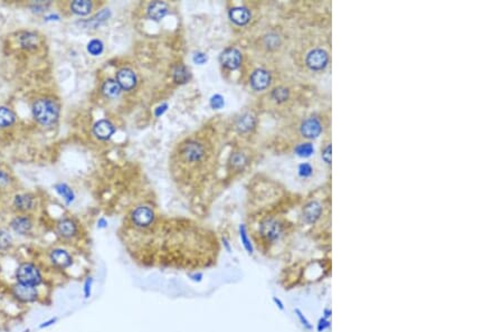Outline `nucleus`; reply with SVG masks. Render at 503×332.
Returning a JSON list of instances; mask_svg holds the SVG:
<instances>
[{
	"mask_svg": "<svg viewBox=\"0 0 503 332\" xmlns=\"http://www.w3.org/2000/svg\"><path fill=\"white\" fill-rule=\"evenodd\" d=\"M32 113L34 119L43 127H52L57 122L59 118V105L57 102L48 99V97H40L34 101L32 105Z\"/></svg>",
	"mask_w": 503,
	"mask_h": 332,
	"instance_id": "nucleus-1",
	"label": "nucleus"
},
{
	"mask_svg": "<svg viewBox=\"0 0 503 332\" xmlns=\"http://www.w3.org/2000/svg\"><path fill=\"white\" fill-rule=\"evenodd\" d=\"M16 278L18 283L26 285L37 286L43 281V277L38 267L32 263H24L18 266L16 271Z\"/></svg>",
	"mask_w": 503,
	"mask_h": 332,
	"instance_id": "nucleus-2",
	"label": "nucleus"
},
{
	"mask_svg": "<svg viewBox=\"0 0 503 332\" xmlns=\"http://www.w3.org/2000/svg\"><path fill=\"white\" fill-rule=\"evenodd\" d=\"M330 55L324 48H313L307 53L305 57V65L313 72H322L329 66Z\"/></svg>",
	"mask_w": 503,
	"mask_h": 332,
	"instance_id": "nucleus-3",
	"label": "nucleus"
},
{
	"mask_svg": "<svg viewBox=\"0 0 503 332\" xmlns=\"http://www.w3.org/2000/svg\"><path fill=\"white\" fill-rule=\"evenodd\" d=\"M260 234L268 243H274L282 236L283 226L275 218H265L260 224Z\"/></svg>",
	"mask_w": 503,
	"mask_h": 332,
	"instance_id": "nucleus-4",
	"label": "nucleus"
},
{
	"mask_svg": "<svg viewBox=\"0 0 503 332\" xmlns=\"http://www.w3.org/2000/svg\"><path fill=\"white\" fill-rule=\"evenodd\" d=\"M322 131H323V126H322L320 119L317 116H310V118L305 119L300 127V132H301L302 137L309 139V140H313V139L320 137Z\"/></svg>",
	"mask_w": 503,
	"mask_h": 332,
	"instance_id": "nucleus-5",
	"label": "nucleus"
},
{
	"mask_svg": "<svg viewBox=\"0 0 503 332\" xmlns=\"http://www.w3.org/2000/svg\"><path fill=\"white\" fill-rule=\"evenodd\" d=\"M131 220L137 227L145 228L149 227L155 221V213L148 206H140L132 211Z\"/></svg>",
	"mask_w": 503,
	"mask_h": 332,
	"instance_id": "nucleus-6",
	"label": "nucleus"
},
{
	"mask_svg": "<svg viewBox=\"0 0 503 332\" xmlns=\"http://www.w3.org/2000/svg\"><path fill=\"white\" fill-rule=\"evenodd\" d=\"M250 82H251V86L253 88V90L261 92V91L266 90L269 85H271V82H272L271 73H269L268 70H264V69L255 70L251 75Z\"/></svg>",
	"mask_w": 503,
	"mask_h": 332,
	"instance_id": "nucleus-7",
	"label": "nucleus"
},
{
	"mask_svg": "<svg viewBox=\"0 0 503 332\" xmlns=\"http://www.w3.org/2000/svg\"><path fill=\"white\" fill-rule=\"evenodd\" d=\"M322 211H323V207H322L321 203L317 201H311L304 206L302 216L303 221L309 225H313L320 220Z\"/></svg>",
	"mask_w": 503,
	"mask_h": 332,
	"instance_id": "nucleus-8",
	"label": "nucleus"
},
{
	"mask_svg": "<svg viewBox=\"0 0 503 332\" xmlns=\"http://www.w3.org/2000/svg\"><path fill=\"white\" fill-rule=\"evenodd\" d=\"M13 293L17 300L21 302H34L38 297V291L36 286L26 285L18 283L13 288Z\"/></svg>",
	"mask_w": 503,
	"mask_h": 332,
	"instance_id": "nucleus-9",
	"label": "nucleus"
},
{
	"mask_svg": "<svg viewBox=\"0 0 503 332\" xmlns=\"http://www.w3.org/2000/svg\"><path fill=\"white\" fill-rule=\"evenodd\" d=\"M204 148L200 143L195 142V141H189L183 146L181 150V154L183 159L188 162H197L199 161L202 157H204Z\"/></svg>",
	"mask_w": 503,
	"mask_h": 332,
	"instance_id": "nucleus-10",
	"label": "nucleus"
},
{
	"mask_svg": "<svg viewBox=\"0 0 503 332\" xmlns=\"http://www.w3.org/2000/svg\"><path fill=\"white\" fill-rule=\"evenodd\" d=\"M221 64L228 70H237L242 64V54L236 48H227L221 54Z\"/></svg>",
	"mask_w": 503,
	"mask_h": 332,
	"instance_id": "nucleus-11",
	"label": "nucleus"
},
{
	"mask_svg": "<svg viewBox=\"0 0 503 332\" xmlns=\"http://www.w3.org/2000/svg\"><path fill=\"white\" fill-rule=\"evenodd\" d=\"M51 261L58 269H67L73 264V258L66 250L63 248H55L51 252Z\"/></svg>",
	"mask_w": 503,
	"mask_h": 332,
	"instance_id": "nucleus-12",
	"label": "nucleus"
},
{
	"mask_svg": "<svg viewBox=\"0 0 503 332\" xmlns=\"http://www.w3.org/2000/svg\"><path fill=\"white\" fill-rule=\"evenodd\" d=\"M116 82L119 83L120 88L125 91H130L134 89L137 85V76L134 72L130 69H122L116 73Z\"/></svg>",
	"mask_w": 503,
	"mask_h": 332,
	"instance_id": "nucleus-13",
	"label": "nucleus"
},
{
	"mask_svg": "<svg viewBox=\"0 0 503 332\" xmlns=\"http://www.w3.org/2000/svg\"><path fill=\"white\" fill-rule=\"evenodd\" d=\"M115 128L108 120H100L93 127V133L100 140H108L114 134Z\"/></svg>",
	"mask_w": 503,
	"mask_h": 332,
	"instance_id": "nucleus-14",
	"label": "nucleus"
},
{
	"mask_svg": "<svg viewBox=\"0 0 503 332\" xmlns=\"http://www.w3.org/2000/svg\"><path fill=\"white\" fill-rule=\"evenodd\" d=\"M10 227L16 234L27 235L33 229V221L28 216H17L10 221Z\"/></svg>",
	"mask_w": 503,
	"mask_h": 332,
	"instance_id": "nucleus-15",
	"label": "nucleus"
},
{
	"mask_svg": "<svg viewBox=\"0 0 503 332\" xmlns=\"http://www.w3.org/2000/svg\"><path fill=\"white\" fill-rule=\"evenodd\" d=\"M35 206V198L31 194H18L14 198V207L19 211H29Z\"/></svg>",
	"mask_w": 503,
	"mask_h": 332,
	"instance_id": "nucleus-16",
	"label": "nucleus"
},
{
	"mask_svg": "<svg viewBox=\"0 0 503 332\" xmlns=\"http://www.w3.org/2000/svg\"><path fill=\"white\" fill-rule=\"evenodd\" d=\"M251 17V11L245 8V7H235V8H232L230 11L231 20L238 26L249 24Z\"/></svg>",
	"mask_w": 503,
	"mask_h": 332,
	"instance_id": "nucleus-17",
	"label": "nucleus"
},
{
	"mask_svg": "<svg viewBox=\"0 0 503 332\" xmlns=\"http://www.w3.org/2000/svg\"><path fill=\"white\" fill-rule=\"evenodd\" d=\"M57 233L64 239H72L77 234V226L72 220L64 218L57 222Z\"/></svg>",
	"mask_w": 503,
	"mask_h": 332,
	"instance_id": "nucleus-18",
	"label": "nucleus"
},
{
	"mask_svg": "<svg viewBox=\"0 0 503 332\" xmlns=\"http://www.w3.org/2000/svg\"><path fill=\"white\" fill-rule=\"evenodd\" d=\"M168 6L162 1H155L148 7V15L153 20H160L168 14Z\"/></svg>",
	"mask_w": 503,
	"mask_h": 332,
	"instance_id": "nucleus-19",
	"label": "nucleus"
},
{
	"mask_svg": "<svg viewBox=\"0 0 503 332\" xmlns=\"http://www.w3.org/2000/svg\"><path fill=\"white\" fill-rule=\"evenodd\" d=\"M236 127H237V130L239 132L246 133V132L255 129V127H256V118L252 113H245V114H243L238 119Z\"/></svg>",
	"mask_w": 503,
	"mask_h": 332,
	"instance_id": "nucleus-20",
	"label": "nucleus"
},
{
	"mask_svg": "<svg viewBox=\"0 0 503 332\" xmlns=\"http://www.w3.org/2000/svg\"><path fill=\"white\" fill-rule=\"evenodd\" d=\"M93 9V3L89 0H75L71 3V10L77 16H86Z\"/></svg>",
	"mask_w": 503,
	"mask_h": 332,
	"instance_id": "nucleus-21",
	"label": "nucleus"
},
{
	"mask_svg": "<svg viewBox=\"0 0 503 332\" xmlns=\"http://www.w3.org/2000/svg\"><path fill=\"white\" fill-rule=\"evenodd\" d=\"M19 44L25 50H35L39 45V38L35 33L25 32L19 37Z\"/></svg>",
	"mask_w": 503,
	"mask_h": 332,
	"instance_id": "nucleus-22",
	"label": "nucleus"
},
{
	"mask_svg": "<svg viewBox=\"0 0 503 332\" xmlns=\"http://www.w3.org/2000/svg\"><path fill=\"white\" fill-rule=\"evenodd\" d=\"M122 89L120 88L119 83L115 80H112V78H108V80L105 81L102 85V93L107 97H110V99H113L120 95Z\"/></svg>",
	"mask_w": 503,
	"mask_h": 332,
	"instance_id": "nucleus-23",
	"label": "nucleus"
},
{
	"mask_svg": "<svg viewBox=\"0 0 503 332\" xmlns=\"http://www.w3.org/2000/svg\"><path fill=\"white\" fill-rule=\"evenodd\" d=\"M16 122V114L11 109L0 107V128H9Z\"/></svg>",
	"mask_w": 503,
	"mask_h": 332,
	"instance_id": "nucleus-24",
	"label": "nucleus"
},
{
	"mask_svg": "<svg viewBox=\"0 0 503 332\" xmlns=\"http://www.w3.org/2000/svg\"><path fill=\"white\" fill-rule=\"evenodd\" d=\"M54 189L59 196H61V197L63 198V201L65 202L67 205H70V203H73L75 195H74V191L72 190V188H71L69 184H63V183L56 184L54 186Z\"/></svg>",
	"mask_w": 503,
	"mask_h": 332,
	"instance_id": "nucleus-25",
	"label": "nucleus"
},
{
	"mask_svg": "<svg viewBox=\"0 0 503 332\" xmlns=\"http://www.w3.org/2000/svg\"><path fill=\"white\" fill-rule=\"evenodd\" d=\"M272 100L276 103H284L288 99H290V90L285 86H277V88L274 89L271 93Z\"/></svg>",
	"mask_w": 503,
	"mask_h": 332,
	"instance_id": "nucleus-26",
	"label": "nucleus"
},
{
	"mask_svg": "<svg viewBox=\"0 0 503 332\" xmlns=\"http://www.w3.org/2000/svg\"><path fill=\"white\" fill-rule=\"evenodd\" d=\"M190 72L185 65H178L174 71V80L178 84H185L189 81Z\"/></svg>",
	"mask_w": 503,
	"mask_h": 332,
	"instance_id": "nucleus-27",
	"label": "nucleus"
},
{
	"mask_svg": "<svg viewBox=\"0 0 503 332\" xmlns=\"http://www.w3.org/2000/svg\"><path fill=\"white\" fill-rule=\"evenodd\" d=\"M238 231H239V237H241V241H242L244 248H245V251L247 252V254L253 255L254 247H253V244H252V241L249 237V233H247L246 226L242 224L241 226H239Z\"/></svg>",
	"mask_w": 503,
	"mask_h": 332,
	"instance_id": "nucleus-28",
	"label": "nucleus"
},
{
	"mask_svg": "<svg viewBox=\"0 0 503 332\" xmlns=\"http://www.w3.org/2000/svg\"><path fill=\"white\" fill-rule=\"evenodd\" d=\"M264 46L269 51L277 50L281 46V37L276 33H269L264 36Z\"/></svg>",
	"mask_w": 503,
	"mask_h": 332,
	"instance_id": "nucleus-29",
	"label": "nucleus"
},
{
	"mask_svg": "<svg viewBox=\"0 0 503 332\" xmlns=\"http://www.w3.org/2000/svg\"><path fill=\"white\" fill-rule=\"evenodd\" d=\"M295 153L298 154L299 157L301 158H309L313 154L314 152V148L312 146V143L310 142H305V143H300L299 146H296L295 148Z\"/></svg>",
	"mask_w": 503,
	"mask_h": 332,
	"instance_id": "nucleus-30",
	"label": "nucleus"
},
{
	"mask_svg": "<svg viewBox=\"0 0 503 332\" xmlns=\"http://www.w3.org/2000/svg\"><path fill=\"white\" fill-rule=\"evenodd\" d=\"M11 245H13V237L5 229H0V252L7 251Z\"/></svg>",
	"mask_w": 503,
	"mask_h": 332,
	"instance_id": "nucleus-31",
	"label": "nucleus"
},
{
	"mask_svg": "<svg viewBox=\"0 0 503 332\" xmlns=\"http://www.w3.org/2000/svg\"><path fill=\"white\" fill-rule=\"evenodd\" d=\"M103 50H104V45L102 43V40H100V39H92L88 44V52L93 56L101 55L102 54Z\"/></svg>",
	"mask_w": 503,
	"mask_h": 332,
	"instance_id": "nucleus-32",
	"label": "nucleus"
},
{
	"mask_svg": "<svg viewBox=\"0 0 503 332\" xmlns=\"http://www.w3.org/2000/svg\"><path fill=\"white\" fill-rule=\"evenodd\" d=\"M247 164V158L243 153H234L232 156V166L236 169H242Z\"/></svg>",
	"mask_w": 503,
	"mask_h": 332,
	"instance_id": "nucleus-33",
	"label": "nucleus"
},
{
	"mask_svg": "<svg viewBox=\"0 0 503 332\" xmlns=\"http://www.w3.org/2000/svg\"><path fill=\"white\" fill-rule=\"evenodd\" d=\"M294 313H295L296 318H298V319H299V321H300V323H301V324H302V327L304 328V329H306V330H309V331H310V330H312V329H313V326H312V323H311V322L309 321V320H307V318H306V316L303 314V312H302L301 310H300V309H299V308H296V309H294Z\"/></svg>",
	"mask_w": 503,
	"mask_h": 332,
	"instance_id": "nucleus-34",
	"label": "nucleus"
},
{
	"mask_svg": "<svg viewBox=\"0 0 503 332\" xmlns=\"http://www.w3.org/2000/svg\"><path fill=\"white\" fill-rule=\"evenodd\" d=\"M93 283H94V280H93V277H89L85 278V281L83 283V296H84L85 300H89L90 297H91V295H92Z\"/></svg>",
	"mask_w": 503,
	"mask_h": 332,
	"instance_id": "nucleus-35",
	"label": "nucleus"
},
{
	"mask_svg": "<svg viewBox=\"0 0 503 332\" xmlns=\"http://www.w3.org/2000/svg\"><path fill=\"white\" fill-rule=\"evenodd\" d=\"M312 173H313L312 166H311L310 164H307V162H304V164H301L299 166V175H300V177H302V178H309V177L312 176Z\"/></svg>",
	"mask_w": 503,
	"mask_h": 332,
	"instance_id": "nucleus-36",
	"label": "nucleus"
},
{
	"mask_svg": "<svg viewBox=\"0 0 503 332\" xmlns=\"http://www.w3.org/2000/svg\"><path fill=\"white\" fill-rule=\"evenodd\" d=\"M225 105V101H224V97L219 95V94H216V95H214L212 99H210V107H212L213 109H215V110H219V109H221Z\"/></svg>",
	"mask_w": 503,
	"mask_h": 332,
	"instance_id": "nucleus-37",
	"label": "nucleus"
},
{
	"mask_svg": "<svg viewBox=\"0 0 503 332\" xmlns=\"http://www.w3.org/2000/svg\"><path fill=\"white\" fill-rule=\"evenodd\" d=\"M331 152H332L331 143H328V145H326L323 148V150H322V153H321L322 160H323L326 165H331Z\"/></svg>",
	"mask_w": 503,
	"mask_h": 332,
	"instance_id": "nucleus-38",
	"label": "nucleus"
},
{
	"mask_svg": "<svg viewBox=\"0 0 503 332\" xmlns=\"http://www.w3.org/2000/svg\"><path fill=\"white\" fill-rule=\"evenodd\" d=\"M51 5V2H44V1H35L31 5V8L35 13H42L47 9V7Z\"/></svg>",
	"mask_w": 503,
	"mask_h": 332,
	"instance_id": "nucleus-39",
	"label": "nucleus"
},
{
	"mask_svg": "<svg viewBox=\"0 0 503 332\" xmlns=\"http://www.w3.org/2000/svg\"><path fill=\"white\" fill-rule=\"evenodd\" d=\"M330 326H331V323H330L329 319H325L322 316V318L319 319V321L317 323V331L318 332H323L325 331L328 328H330Z\"/></svg>",
	"mask_w": 503,
	"mask_h": 332,
	"instance_id": "nucleus-40",
	"label": "nucleus"
},
{
	"mask_svg": "<svg viewBox=\"0 0 503 332\" xmlns=\"http://www.w3.org/2000/svg\"><path fill=\"white\" fill-rule=\"evenodd\" d=\"M10 183H11V178H10L9 173L3 171V170H0V188L8 186Z\"/></svg>",
	"mask_w": 503,
	"mask_h": 332,
	"instance_id": "nucleus-41",
	"label": "nucleus"
},
{
	"mask_svg": "<svg viewBox=\"0 0 503 332\" xmlns=\"http://www.w3.org/2000/svg\"><path fill=\"white\" fill-rule=\"evenodd\" d=\"M206 60H207V56H206V54H204V53H196V54L194 55V62L196 64H199V65H202V64L206 63Z\"/></svg>",
	"mask_w": 503,
	"mask_h": 332,
	"instance_id": "nucleus-42",
	"label": "nucleus"
},
{
	"mask_svg": "<svg viewBox=\"0 0 503 332\" xmlns=\"http://www.w3.org/2000/svg\"><path fill=\"white\" fill-rule=\"evenodd\" d=\"M188 277L190 281H193L195 283H200L202 281V278H204V275H202L200 272H197V273H189Z\"/></svg>",
	"mask_w": 503,
	"mask_h": 332,
	"instance_id": "nucleus-43",
	"label": "nucleus"
},
{
	"mask_svg": "<svg viewBox=\"0 0 503 332\" xmlns=\"http://www.w3.org/2000/svg\"><path fill=\"white\" fill-rule=\"evenodd\" d=\"M57 320H58L57 318H51L50 320H47V321H44L39 326V329H46V328H48V327L54 326V324L57 322Z\"/></svg>",
	"mask_w": 503,
	"mask_h": 332,
	"instance_id": "nucleus-44",
	"label": "nucleus"
},
{
	"mask_svg": "<svg viewBox=\"0 0 503 332\" xmlns=\"http://www.w3.org/2000/svg\"><path fill=\"white\" fill-rule=\"evenodd\" d=\"M272 300H273V302H274V304H275V305H276V308H277V309H280V310H281V311H284V310H285L284 303H283V302H282V300H281V299H280V297L273 296V299H272Z\"/></svg>",
	"mask_w": 503,
	"mask_h": 332,
	"instance_id": "nucleus-45",
	"label": "nucleus"
},
{
	"mask_svg": "<svg viewBox=\"0 0 503 332\" xmlns=\"http://www.w3.org/2000/svg\"><path fill=\"white\" fill-rule=\"evenodd\" d=\"M167 108H168V105H167V104H162V105H160V107H158V108L156 109V116H160V115H162L163 113L167 111Z\"/></svg>",
	"mask_w": 503,
	"mask_h": 332,
	"instance_id": "nucleus-46",
	"label": "nucleus"
},
{
	"mask_svg": "<svg viewBox=\"0 0 503 332\" xmlns=\"http://www.w3.org/2000/svg\"><path fill=\"white\" fill-rule=\"evenodd\" d=\"M108 221L105 220V218H100L99 221H97V227L99 228H107L108 227Z\"/></svg>",
	"mask_w": 503,
	"mask_h": 332,
	"instance_id": "nucleus-47",
	"label": "nucleus"
},
{
	"mask_svg": "<svg viewBox=\"0 0 503 332\" xmlns=\"http://www.w3.org/2000/svg\"><path fill=\"white\" fill-rule=\"evenodd\" d=\"M223 244H224V247H225V250L227 251V253H232V248H231L230 241H228V240L226 239V237H223Z\"/></svg>",
	"mask_w": 503,
	"mask_h": 332,
	"instance_id": "nucleus-48",
	"label": "nucleus"
},
{
	"mask_svg": "<svg viewBox=\"0 0 503 332\" xmlns=\"http://www.w3.org/2000/svg\"><path fill=\"white\" fill-rule=\"evenodd\" d=\"M331 314H332V312H331V310H330V309H324V311H323V318H325V319H330V318H331Z\"/></svg>",
	"mask_w": 503,
	"mask_h": 332,
	"instance_id": "nucleus-49",
	"label": "nucleus"
}]
</instances>
